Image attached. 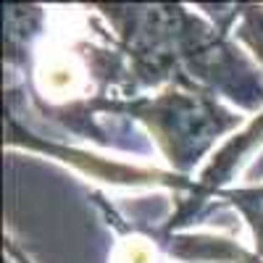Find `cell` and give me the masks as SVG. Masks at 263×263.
<instances>
[{
	"label": "cell",
	"mask_w": 263,
	"mask_h": 263,
	"mask_svg": "<svg viewBox=\"0 0 263 263\" xmlns=\"http://www.w3.org/2000/svg\"><path fill=\"white\" fill-rule=\"evenodd\" d=\"M145 263H156V260H150V258H147V250H145Z\"/></svg>",
	"instance_id": "cell-7"
},
{
	"label": "cell",
	"mask_w": 263,
	"mask_h": 263,
	"mask_svg": "<svg viewBox=\"0 0 263 263\" xmlns=\"http://www.w3.org/2000/svg\"><path fill=\"white\" fill-rule=\"evenodd\" d=\"M74 108H79L82 114L98 111V108L116 111L142 121L156 137L163 158L182 177L195 168V163L211 150L218 137L237 129L242 121L237 114L227 111L211 90L195 84L192 79L171 82L158 95H132L119 100L95 98Z\"/></svg>",
	"instance_id": "cell-1"
},
{
	"label": "cell",
	"mask_w": 263,
	"mask_h": 263,
	"mask_svg": "<svg viewBox=\"0 0 263 263\" xmlns=\"http://www.w3.org/2000/svg\"><path fill=\"white\" fill-rule=\"evenodd\" d=\"M8 263H13V260H8Z\"/></svg>",
	"instance_id": "cell-8"
},
{
	"label": "cell",
	"mask_w": 263,
	"mask_h": 263,
	"mask_svg": "<svg viewBox=\"0 0 263 263\" xmlns=\"http://www.w3.org/2000/svg\"><path fill=\"white\" fill-rule=\"evenodd\" d=\"M163 250L184 263H263L255 250H248L239 242L221 234H200V232H179L168 234Z\"/></svg>",
	"instance_id": "cell-3"
},
{
	"label": "cell",
	"mask_w": 263,
	"mask_h": 263,
	"mask_svg": "<svg viewBox=\"0 0 263 263\" xmlns=\"http://www.w3.org/2000/svg\"><path fill=\"white\" fill-rule=\"evenodd\" d=\"M229 203L232 208H237L239 213H242V218L248 221L250 232H253V242H255V255L263 258V205L258 203H248V200H224Z\"/></svg>",
	"instance_id": "cell-5"
},
{
	"label": "cell",
	"mask_w": 263,
	"mask_h": 263,
	"mask_svg": "<svg viewBox=\"0 0 263 263\" xmlns=\"http://www.w3.org/2000/svg\"><path fill=\"white\" fill-rule=\"evenodd\" d=\"M232 32L263 63V6H239L237 24Z\"/></svg>",
	"instance_id": "cell-4"
},
{
	"label": "cell",
	"mask_w": 263,
	"mask_h": 263,
	"mask_svg": "<svg viewBox=\"0 0 263 263\" xmlns=\"http://www.w3.org/2000/svg\"><path fill=\"white\" fill-rule=\"evenodd\" d=\"M258 142H263V111H260L242 132H237V135L213 156V161L205 166V171L195 179V184H192V190H190V197L179 205V211L168 218V224L163 227V232L171 234L177 227L187 224L190 218H195V213L200 211V205L208 200L211 195L224 192V182L232 177L234 166L242 161V156H248V153H250Z\"/></svg>",
	"instance_id": "cell-2"
},
{
	"label": "cell",
	"mask_w": 263,
	"mask_h": 263,
	"mask_svg": "<svg viewBox=\"0 0 263 263\" xmlns=\"http://www.w3.org/2000/svg\"><path fill=\"white\" fill-rule=\"evenodd\" d=\"M218 197L221 200H248V203H258L263 205V187H245V190H224L218 192Z\"/></svg>",
	"instance_id": "cell-6"
}]
</instances>
